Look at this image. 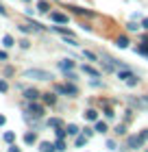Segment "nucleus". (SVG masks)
<instances>
[{
  "instance_id": "nucleus-1",
  "label": "nucleus",
  "mask_w": 148,
  "mask_h": 152,
  "mask_svg": "<svg viewBox=\"0 0 148 152\" xmlns=\"http://www.w3.org/2000/svg\"><path fill=\"white\" fill-rule=\"evenodd\" d=\"M24 78H31V80H52V74L46 72V70L31 67V70H24Z\"/></svg>"
},
{
  "instance_id": "nucleus-2",
  "label": "nucleus",
  "mask_w": 148,
  "mask_h": 152,
  "mask_svg": "<svg viewBox=\"0 0 148 152\" xmlns=\"http://www.w3.org/2000/svg\"><path fill=\"white\" fill-rule=\"evenodd\" d=\"M142 143H144L142 135H131L129 139H126V148H131V150H137V148H142Z\"/></svg>"
},
{
  "instance_id": "nucleus-3",
  "label": "nucleus",
  "mask_w": 148,
  "mask_h": 152,
  "mask_svg": "<svg viewBox=\"0 0 148 152\" xmlns=\"http://www.w3.org/2000/svg\"><path fill=\"white\" fill-rule=\"evenodd\" d=\"M57 65H59V70L70 72V70H74V67H76V61H72V59H63V61H57Z\"/></svg>"
},
{
  "instance_id": "nucleus-4",
  "label": "nucleus",
  "mask_w": 148,
  "mask_h": 152,
  "mask_svg": "<svg viewBox=\"0 0 148 152\" xmlns=\"http://www.w3.org/2000/svg\"><path fill=\"white\" fill-rule=\"evenodd\" d=\"M54 89L59 94H66V96H76V85H57Z\"/></svg>"
},
{
  "instance_id": "nucleus-5",
  "label": "nucleus",
  "mask_w": 148,
  "mask_h": 152,
  "mask_svg": "<svg viewBox=\"0 0 148 152\" xmlns=\"http://www.w3.org/2000/svg\"><path fill=\"white\" fill-rule=\"evenodd\" d=\"M118 76H120L124 83H129V85H137V83H139V78H137L135 74H131V72H120Z\"/></svg>"
},
{
  "instance_id": "nucleus-6",
  "label": "nucleus",
  "mask_w": 148,
  "mask_h": 152,
  "mask_svg": "<svg viewBox=\"0 0 148 152\" xmlns=\"http://www.w3.org/2000/svg\"><path fill=\"white\" fill-rule=\"evenodd\" d=\"M26 113H31V115H44V107H41V104H37V102H31V104H29V109H26Z\"/></svg>"
},
{
  "instance_id": "nucleus-7",
  "label": "nucleus",
  "mask_w": 148,
  "mask_h": 152,
  "mask_svg": "<svg viewBox=\"0 0 148 152\" xmlns=\"http://www.w3.org/2000/svg\"><path fill=\"white\" fill-rule=\"evenodd\" d=\"M39 96H41V94L37 91V89H33V87H29V89H24V98L29 100V102H33V100H37Z\"/></svg>"
},
{
  "instance_id": "nucleus-8",
  "label": "nucleus",
  "mask_w": 148,
  "mask_h": 152,
  "mask_svg": "<svg viewBox=\"0 0 148 152\" xmlns=\"http://www.w3.org/2000/svg\"><path fill=\"white\" fill-rule=\"evenodd\" d=\"M50 20H52V22H57V24H66L68 22V15H66V13H50Z\"/></svg>"
},
{
  "instance_id": "nucleus-9",
  "label": "nucleus",
  "mask_w": 148,
  "mask_h": 152,
  "mask_svg": "<svg viewBox=\"0 0 148 152\" xmlns=\"http://www.w3.org/2000/svg\"><path fill=\"white\" fill-rule=\"evenodd\" d=\"M41 152H57V148H54V143H48V141H41L39 143Z\"/></svg>"
},
{
  "instance_id": "nucleus-10",
  "label": "nucleus",
  "mask_w": 148,
  "mask_h": 152,
  "mask_svg": "<svg viewBox=\"0 0 148 152\" xmlns=\"http://www.w3.org/2000/svg\"><path fill=\"white\" fill-rule=\"evenodd\" d=\"M85 120L96 122V120H98V111H94V109H87V111H85Z\"/></svg>"
},
{
  "instance_id": "nucleus-11",
  "label": "nucleus",
  "mask_w": 148,
  "mask_h": 152,
  "mask_svg": "<svg viewBox=\"0 0 148 152\" xmlns=\"http://www.w3.org/2000/svg\"><path fill=\"white\" fill-rule=\"evenodd\" d=\"M116 44H118V48H129V44H131V41H129V37H118L116 39Z\"/></svg>"
},
{
  "instance_id": "nucleus-12",
  "label": "nucleus",
  "mask_w": 148,
  "mask_h": 152,
  "mask_svg": "<svg viewBox=\"0 0 148 152\" xmlns=\"http://www.w3.org/2000/svg\"><path fill=\"white\" fill-rule=\"evenodd\" d=\"M83 72L89 74V76H94V78H98V76H100V74H98V70H94L91 65H83Z\"/></svg>"
},
{
  "instance_id": "nucleus-13",
  "label": "nucleus",
  "mask_w": 148,
  "mask_h": 152,
  "mask_svg": "<svg viewBox=\"0 0 148 152\" xmlns=\"http://www.w3.org/2000/svg\"><path fill=\"white\" fill-rule=\"evenodd\" d=\"M66 130H68L70 135H74V137H76V135H81V128L76 126V124H68V128H66Z\"/></svg>"
},
{
  "instance_id": "nucleus-14",
  "label": "nucleus",
  "mask_w": 148,
  "mask_h": 152,
  "mask_svg": "<svg viewBox=\"0 0 148 152\" xmlns=\"http://www.w3.org/2000/svg\"><path fill=\"white\" fill-rule=\"evenodd\" d=\"M48 126H54V128L63 126V120H61V117H50V120H48Z\"/></svg>"
},
{
  "instance_id": "nucleus-15",
  "label": "nucleus",
  "mask_w": 148,
  "mask_h": 152,
  "mask_svg": "<svg viewBox=\"0 0 148 152\" xmlns=\"http://www.w3.org/2000/svg\"><path fill=\"white\" fill-rule=\"evenodd\" d=\"M35 141H37V135L35 133H26L24 135V143H35Z\"/></svg>"
},
{
  "instance_id": "nucleus-16",
  "label": "nucleus",
  "mask_w": 148,
  "mask_h": 152,
  "mask_svg": "<svg viewBox=\"0 0 148 152\" xmlns=\"http://www.w3.org/2000/svg\"><path fill=\"white\" fill-rule=\"evenodd\" d=\"M13 44H15V41H13L11 35H4V37H2V46H4V48H11Z\"/></svg>"
},
{
  "instance_id": "nucleus-17",
  "label": "nucleus",
  "mask_w": 148,
  "mask_h": 152,
  "mask_svg": "<svg viewBox=\"0 0 148 152\" xmlns=\"http://www.w3.org/2000/svg\"><path fill=\"white\" fill-rule=\"evenodd\" d=\"M70 9H72L74 13H79V15H94V13H91V11H85V9H79V7H70Z\"/></svg>"
},
{
  "instance_id": "nucleus-18",
  "label": "nucleus",
  "mask_w": 148,
  "mask_h": 152,
  "mask_svg": "<svg viewBox=\"0 0 148 152\" xmlns=\"http://www.w3.org/2000/svg\"><path fill=\"white\" fill-rule=\"evenodd\" d=\"M2 139H4L7 143H13V141H15V135H13L11 130H9V133H4V135H2Z\"/></svg>"
},
{
  "instance_id": "nucleus-19",
  "label": "nucleus",
  "mask_w": 148,
  "mask_h": 152,
  "mask_svg": "<svg viewBox=\"0 0 148 152\" xmlns=\"http://www.w3.org/2000/svg\"><path fill=\"white\" fill-rule=\"evenodd\" d=\"M85 143H87V137L85 135H76V146L81 148V146H85Z\"/></svg>"
},
{
  "instance_id": "nucleus-20",
  "label": "nucleus",
  "mask_w": 148,
  "mask_h": 152,
  "mask_svg": "<svg viewBox=\"0 0 148 152\" xmlns=\"http://www.w3.org/2000/svg\"><path fill=\"white\" fill-rule=\"evenodd\" d=\"M44 102H46V104H54L57 100H54V96H52V94H44Z\"/></svg>"
},
{
  "instance_id": "nucleus-21",
  "label": "nucleus",
  "mask_w": 148,
  "mask_h": 152,
  "mask_svg": "<svg viewBox=\"0 0 148 152\" xmlns=\"http://www.w3.org/2000/svg\"><path fill=\"white\" fill-rule=\"evenodd\" d=\"M48 9H50V7H48V2H41V0H39V4H37V11H39V13H46Z\"/></svg>"
},
{
  "instance_id": "nucleus-22",
  "label": "nucleus",
  "mask_w": 148,
  "mask_h": 152,
  "mask_svg": "<svg viewBox=\"0 0 148 152\" xmlns=\"http://www.w3.org/2000/svg\"><path fill=\"white\" fill-rule=\"evenodd\" d=\"M96 130L98 133H107V124L105 122H96Z\"/></svg>"
},
{
  "instance_id": "nucleus-23",
  "label": "nucleus",
  "mask_w": 148,
  "mask_h": 152,
  "mask_svg": "<svg viewBox=\"0 0 148 152\" xmlns=\"http://www.w3.org/2000/svg\"><path fill=\"white\" fill-rule=\"evenodd\" d=\"M66 133H68V130H61V126H57V130H54L57 139H66Z\"/></svg>"
},
{
  "instance_id": "nucleus-24",
  "label": "nucleus",
  "mask_w": 148,
  "mask_h": 152,
  "mask_svg": "<svg viewBox=\"0 0 148 152\" xmlns=\"http://www.w3.org/2000/svg\"><path fill=\"white\" fill-rule=\"evenodd\" d=\"M54 148H57L59 152H63V150H66V143H63V139H57V141H54Z\"/></svg>"
},
{
  "instance_id": "nucleus-25",
  "label": "nucleus",
  "mask_w": 148,
  "mask_h": 152,
  "mask_svg": "<svg viewBox=\"0 0 148 152\" xmlns=\"http://www.w3.org/2000/svg\"><path fill=\"white\" fill-rule=\"evenodd\" d=\"M137 52H139V54H148V44H146V41H144V46L137 48Z\"/></svg>"
},
{
  "instance_id": "nucleus-26",
  "label": "nucleus",
  "mask_w": 148,
  "mask_h": 152,
  "mask_svg": "<svg viewBox=\"0 0 148 152\" xmlns=\"http://www.w3.org/2000/svg\"><path fill=\"white\" fill-rule=\"evenodd\" d=\"M129 102H131L133 107H142V104H144V102H142V100H137V98H129Z\"/></svg>"
},
{
  "instance_id": "nucleus-27",
  "label": "nucleus",
  "mask_w": 148,
  "mask_h": 152,
  "mask_svg": "<svg viewBox=\"0 0 148 152\" xmlns=\"http://www.w3.org/2000/svg\"><path fill=\"white\" fill-rule=\"evenodd\" d=\"M7 89H9V85H7V80H0V94H4Z\"/></svg>"
},
{
  "instance_id": "nucleus-28",
  "label": "nucleus",
  "mask_w": 148,
  "mask_h": 152,
  "mask_svg": "<svg viewBox=\"0 0 148 152\" xmlns=\"http://www.w3.org/2000/svg\"><path fill=\"white\" fill-rule=\"evenodd\" d=\"M116 133H118V135H124V133H126V126H124V124H120V126L116 128Z\"/></svg>"
},
{
  "instance_id": "nucleus-29",
  "label": "nucleus",
  "mask_w": 148,
  "mask_h": 152,
  "mask_svg": "<svg viewBox=\"0 0 148 152\" xmlns=\"http://www.w3.org/2000/svg\"><path fill=\"white\" fill-rule=\"evenodd\" d=\"M85 57H87L89 61H96V54H94V52H91V50H85Z\"/></svg>"
},
{
  "instance_id": "nucleus-30",
  "label": "nucleus",
  "mask_w": 148,
  "mask_h": 152,
  "mask_svg": "<svg viewBox=\"0 0 148 152\" xmlns=\"http://www.w3.org/2000/svg\"><path fill=\"white\" fill-rule=\"evenodd\" d=\"M107 148H109V150H116V141L109 139V141H107Z\"/></svg>"
},
{
  "instance_id": "nucleus-31",
  "label": "nucleus",
  "mask_w": 148,
  "mask_h": 152,
  "mask_svg": "<svg viewBox=\"0 0 148 152\" xmlns=\"http://www.w3.org/2000/svg\"><path fill=\"white\" fill-rule=\"evenodd\" d=\"M20 46H22V48H24V50H26V48H29L31 44H29V39H22V41H20Z\"/></svg>"
},
{
  "instance_id": "nucleus-32",
  "label": "nucleus",
  "mask_w": 148,
  "mask_h": 152,
  "mask_svg": "<svg viewBox=\"0 0 148 152\" xmlns=\"http://www.w3.org/2000/svg\"><path fill=\"white\" fill-rule=\"evenodd\" d=\"M105 115H107V117H113V109H105Z\"/></svg>"
},
{
  "instance_id": "nucleus-33",
  "label": "nucleus",
  "mask_w": 148,
  "mask_h": 152,
  "mask_svg": "<svg viewBox=\"0 0 148 152\" xmlns=\"http://www.w3.org/2000/svg\"><path fill=\"white\" fill-rule=\"evenodd\" d=\"M139 135H142V139H144V141L148 139V130H142V133H139Z\"/></svg>"
},
{
  "instance_id": "nucleus-34",
  "label": "nucleus",
  "mask_w": 148,
  "mask_h": 152,
  "mask_svg": "<svg viewBox=\"0 0 148 152\" xmlns=\"http://www.w3.org/2000/svg\"><path fill=\"white\" fill-rule=\"evenodd\" d=\"M4 59H7V52H4V50H0V61H4Z\"/></svg>"
},
{
  "instance_id": "nucleus-35",
  "label": "nucleus",
  "mask_w": 148,
  "mask_h": 152,
  "mask_svg": "<svg viewBox=\"0 0 148 152\" xmlns=\"http://www.w3.org/2000/svg\"><path fill=\"white\" fill-rule=\"evenodd\" d=\"M0 15H7V9H4L2 4H0Z\"/></svg>"
},
{
  "instance_id": "nucleus-36",
  "label": "nucleus",
  "mask_w": 148,
  "mask_h": 152,
  "mask_svg": "<svg viewBox=\"0 0 148 152\" xmlns=\"http://www.w3.org/2000/svg\"><path fill=\"white\" fill-rule=\"evenodd\" d=\"M142 26H144V28H148V18H144V22H142Z\"/></svg>"
},
{
  "instance_id": "nucleus-37",
  "label": "nucleus",
  "mask_w": 148,
  "mask_h": 152,
  "mask_svg": "<svg viewBox=\"0 0 148 152\" xmlns=\"http://www.w3.org/2000/svg\"><path fill=\"white\" fill-rule=\"evenodd\" d=\"M9 152H20V148H15V146H11V148H9Z\"/></svg>"
},
{
  "instance_id": "nucleus-38",
  "label": "nucleus",
  "mask_w": 148,
  "mask_h": 152,
  "mask_svg": "<svg viewBox=\"0 0 148 152\" xmlns=\"http://www.w3.org/2000/svg\"><path fill=\"white\" fill-rule=\"evenodd\" d=\"M4 122H7V120H4V115H0V126H4Z\"/></svg>"
},
{
  "instance_id": "nucleus-39",
  "label": "nucleus",
  "mask_w": 148,
  "mask_h": 152,
  "mask_svg": "<svg viewBox=\"0 0 148 152\" xmlns=\"http://www.w3.org/2000/svg\"><path fill=\"white\" fill-rule=\"evenodd\" d=\"M144 102H148V96H144Z\"/></svg>"
},
{
  "instance_id": "nucleus-40",
  "label": "nucleus",
  "mask_w": 148,
  "mask_h": 152,
  "mask_svg": "<svg viewBox=\"0 0 148 152\" xmlns=\"http://www.w3.org/2000/svg\"><path fill=\"white\" fill-rule=\"evenodd\" d=\"M24 2H31V0H24Z\"/></svg>"
},
{
  "instance_id": "nucleus-41",
  "label": "nucleus",
  "mask_w": 148,
  "mask_h": 152,
  "mask_svg": "<svg viewBox=\"0 0 148 152\" xmlns=\"http://www.w3.org/2000/svg\"><path fill=\"white\" fill-rule=\"evenodd\" d=\"M146 41H148V35H146Z\"/></svg>"
}]
</instances>
